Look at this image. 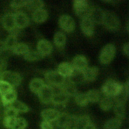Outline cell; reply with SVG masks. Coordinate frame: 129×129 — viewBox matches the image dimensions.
Returning <instances> with one entry per match:
<instances>
[{
	"mask_svg": "<svg viewBox=\"0 0 129 129\" xmlns=\"http://www.w3.org/2000/svg\"><path fill=\"white\" fill-rule=\"evenodd\" d=\"M45 79L52 87H61L66 81V78L57 71H48L44 74Z\"/></svg>",
	"mask_w": 129,
	"mask_h": 129,
	"instance_id": "5b68a950",
	"label": "cell"
},
{
	"mask_svg": "<svg viewBox=\"0 0 129 129\" xmlns=\"http://www.w3.org/2000/svg\"><path fill=\"white\" fill-rule=\"evenodd\" d=\"M2 104V96L0 94V105Z\"/></svg>",
	"mask_w": 129,
	"mask_h": 129,
	"instance_id": "bcb514c9",
	"label": "cell"
},
{
	"mask_svg": "<svg viewBox=\"0 0 129 129\" xmlns=\"http://www.w3.org/2000/svg\"><path fill=\"white\" fill-rule=\"evenodd\" d=\"M60 113V112L57 109L46 108L41 111V116L43 120L54 122L57 120Z\"/></svg>",
	"mask_w": 129,
	"mask_h": 129,
	"instance_id": "5bb4252c",
	"label": "cell"
},
{
	"mask_svg": "<svg viewBox=\"0 0 129 129\" xmlns=\"http://www.w3.org/2000/svg\"><path fill=\"white\" fill-rule=\"evenodd\" d=\"M122 124L121 120L118 118L115 117L108 119L104 124L105 129H118Z\"/></svg>",
	"mask_w": 129,
	"mask_h": 129,
	"instance_id": "4316f807",
	"label": "cell"
},
{
	"mask_svg": "<svg viewBox=\"0 0 129 129\" xmlns=\"http://www.w3.org/2000/svg\"><path fill=\"white\" fill-rule=\"evenodd\" d=\"M18 43L17 35L15 33H11L9 35L5 40L4 41V44L6 50H11Z\"/></svg>",
	"mask_w": 129,
	"mask_h": 129,
	"instance_id": "7402d4cb",
	"label": "cell"
},
{
	"mask_svg": "<svg viewBox=\"0 0 129 129\" xmlns=\"http://www.w3.org/2000/svg\"><path fill=\"white\" fill-rule=\"evenodd\" d=\"M9 105L14 108L18 113H26L29 111V108L27 105L17 99Z\"/></svg>",
	"mask_w": 129,
	"mask_h": 129,
	"instance_id": "1f68e13d",
	"label": "cell"
},
{
	"mask_svg": "<svg viewBox=\"0 0 129 129\" xmlns=\"http://www.w3.org/2000/svg\"><path fill=\"white\" fill-rule=\"evenodd\" d=\"M4 109V116L8 117H18L19 113L12 106L10 105L7 106L5 107Z\"/></svg>",
	"mask_w": 129,
	"mask_h": 129,
	"instance_id": "74e56055",
	"label": "cell"
},
{
	"mask_svg": "<svg viewBox=\"0 0 129 129\" xmlns=\"http://www.w3.org/2000/svg\"><path fill=\"white\" fill-rule=\"evenodd\" d=\"M80 27L82 31L87 36H92L94 32V23L89 17L82 19L80 23Z\"/></svg>",
	"mask_w": 129,
	"mask_h": 129,
	"instance_id": "30bf717a",
	"label": "cell"
},
{
	"mask_svg": "<svg viewBox=\"0 0 129 129\" xmlns=\"http://www.w3.org/2000/svg\"><path fill=\"white\" fill-rule=\"evenodd\" d=\"M99 73L98 68L96 67H88L82 72V76L85 80L88 81H94Z\"/></svg>",
	"mask_w": 129,
	"mask_h": 129,
	"instance_id": "d6986e66",
	"label": "cell"
},
{
	"mask_svg": "<svg viewBox=\"0 0 129 129\" xmlns=\"http://www.w3.org/2000/svg\"><path fill=\"white\" fill-rule=\"evenodd\" d=\"M56 89V91H54L51 103L56 106H63L68 101L70 97L61 90V87H57Z\"/></svg>",
	"mask_w": 129,
	"mask_h": 129,
	"instance_id": "9c48e42d",
	"label": "cell"
},
{
	"mask_svg": "<svg viewBox=\"0 0 129 129\" xmlns=\"http://www.w3.org/2000/svg\"><path fill=\"white\" fill-rule=\"evenodd\" d=\"M1 80L7 82L14 87L20 85L22 82V77L17 72L5 71L2 73Z\"/></svg>",
	"mask_w": 129,
	"mask_h": 129,
	"instance_id": "8992f818",
	"label": "cell"
},
{
	"mask_svg": "<svg viewBox=\"0 0 129 129\" xmlns=\"http://www.w3.org/2000/svg\"><path fill=\"white\" fill-rule=\"evenodd\" d=\"M116 53V48L114 44L109 43L105 45L101 49L99 59L103 64H108L113 59Z\"/></svg>",
	"mask_w": 129,
	"mask_h": 129,
	"instance_id": "3957f363",
	"label": "cell"
},
{
	"mask_svg": "<svg viewBox=\"0 0 129 129\" xmlns=\"http://www.w3.org/2000/svg\"><path fill=\"white\" fill-rule=\"evenodd\" d=\"M37 50L43 56L48 55L52 50V44L47 39H41L37 42Z\"/></svg>",
	"mask_w": 129,
	"mask_h": 129,
	"instance_id": "2e32d148",
	"label": "cell"
},
{
	"mask_svg": "<svg viewBox=\"0 0 129 129\" xmlns=\"http://www.w3.org/2000/svg\"><path fill=\"white\" fill-rule=\"evenodd\" d=\"M92 8L88 1L86 0H76L73 2L74 10L76 15L81 19L89 17Z\"/></svg>",
	"mask_w": 129,
	"mask_h": 129,
	"instance_id": "277c9868",
	"label": "cell"
},
{
	"mask_svg": "<svg viewBox=\"0 0 129 129\" xmlns=\"http://www.w3.org/2000/svg\"><path fill=\"white\" fill-rule=\"evenodd\" d=\"M41 129H54L53 122L43 120L40 123Z\"/></svg>",
	"mask_w": 129,
	"mask_h": 129,
	"instance_id": "60d3db41",
	"label": "cell"
},
{
	"mask_svg": "<svg viewBox=\"0 0 129 129\" xmlns=\"http://www.w3.org/2000/svg\"><path fill=\"white\" fill-rule=\"evenodd\" d=\"M123 85L113 80L106 81L102 85L101 91L105 96L114 98L122 90Z\"/></svg>",
	"mask_w": 129,
	"mask_h": 129,
	"instance_id": "6da1fadb",
	"label": "cell"
},
{
	"mask_svg": "<svg viewBox=\"0 0 129 129\" xmlns=\"http://www.w3.org/2000/svg\"><path fill=\"white\" fill-rule=\"evenodd\" d=\"M27 1H12L10 3V6L13 9H19L23 7H25Z\"/></svg>",
	"mask_w": 129,
	"mask_h": 129,
	"instance_id": "ab89813d",
	"label": "cell"
},
{
	"mask_svg": "<svg viewBox=\"0 0 129 129\" xmlns=\"http://www.w3.org/2000/svg\"><path fill=\"white\" fill-rule=\"evenodd\" d=\"M3 27L8 31L13 32L16 28L13 13H7L4 15L2 18Z\"/></svg>",
	"mask_w": 129,
	"mask_h": 129,
	"instance_id": "4fadbf2b",
	"label": "cell"
},
{
	"mask_svg": "<svg viewBox=\"0 0 129 129\" xmlns=\"http://www.w3.org/2000/svg\"><path fill=\"white\" fill-rule=\"evenodd\" d=\"M122 50L125 54H126L127 56L128 55V43L126 42L125 44H124L123 47H122Z\"/></svg>",
	"mask_w": 129,
	"mask_h": 129,
	"instance_id": "7bdbcfd3",
	"label": "cell"
},
{
	"mask_svg": "<svg viewBox=\"0 0 129 129\" xmlns=\"http://www.w3.org/2000/svg\"><path fill=\"white\" fill-rule=\"evenodd\" d=\"M114 101L112 98L105 96L101 98L99 101V107L103 111L109 110L113 106Z\"/></svg>",
	"mask_w": 129,
	"mask_h": 129,
	"instance_id": "d4e9b609",
	"label": "cell"
},
{
	"mask_svg": "<svg viewBox=\"0 0 129 129\" xmlns=\"http://www.w3.org/2000/svg\"><path fill=\"white\" fill-rule=\"evenodd\" d=\"M54 94L53 89L49 85L44 84L37 93L40 101L43 104H48L51 103Z\"/></svg>",
	"mask_w": 129,
	"mask_h": 129,
	"instance_id": "52a82bcc",
	"label": "cell"
},
{
	"mask_svg": "<svg viewBox=\"0 0 129 129\" xmlns=\"http://www.w3.org/2000/svg\"><path fill=\"white\" fill-rule=\"evenodd\" d=\"M29 50V47L27 44L22 42H18L12 51L17 55H25Z\"/></svg>",
	"mask_w": 129,
	"mask_h": 129,
	"instance_id": "83f0119b",
	"label": "cell"
},
{
	"mask_svg": "<svg viewBox=\"0 0 129 129\" xmlns=\"http://www.w3.org/2000/svg\"><path fill=\"white\" fill-rule=\"evenodd\" d=\"M90 117L87 115H84L79 117L77 116V129H83L89 123L91 122Z\"/></svg>",
	"mask_w": 129,
	"mask_h": 129,
	"instance_id": "836d02e7",
	"label": "cell"
},
{
	"mask_svg": "<svg viewBox=\"0 0 129 129\" xmlns=\"http://www.w3.org/2000/svg\"><path fill=\"white\" fill-rule=\"evenodd\" d=\"M66 36L63 32L61 31H57L55 33L53 36L54 43L58 47H61L63 46L66 42Z\"/></svg>",
	"mask_w": 129,
	"mask_h": 129,
	"instance_id": "f546056e",
	"label": "cell"
},
{
	"mask_svg": "<svg viewBox=\"0 0 129 129\" xmlns=\"http://www.w3.org/2000/svg\"><path fill=\"white\" fill-rule=\"evenodd\" d=\"M7 62L6 59L4 57L0 56V71L2 72L5 71L6 68H7Z\"/></svg>",
	"mask_w": 129,
	"mask_h": 129,
	"instance_id": "b9f144b4",
	"label": "cell"
},
{
	"mask_svg": "<svg viewBox=\"0 0 129 129\" xmlns=\"http://www.w3.org/2000/svg\"><path fill=\"white\" fill-rule=\"evenodd\" d=\"M74 97L76 103L80 106H85L89 102L86 93H78Z\"/></svg>",
	"mask_w": 129,
	"mask_h": 129,
	"instance_id": "d6a6232c",
	"label": "cell"
},
{
	"mask_svg": "<svg viewBox=\"0 0 129 129\" xmlns=\"http://www.w3.org/2000/svg\"><path fill=\"white\" fill-rule=\"evenodd\" d=\"M83 129H96V126L92 122H90L88 124H87L84 128Z\"/></svg>",
	"mask_w": 129,
	"mask_h": 129,
	"instance_id": "ee69618b",
	"label": "cell"
},
{
	"mask_svg": "<svg viewBox=\"0 0 129 129\" xmlns=\"http://www.w3.org/2000/svg\"><path fill=\"white\" fill-rule=\"evenodd\" d=\"M42 54L39 53L37 50H29L25 55L24 58L28 61H38L44 57Z\"/></svg>",
	"mask_w": 129,
	"mask_h": 129,
	"instance_id": "f1b7e54d",
	"label": "cell"
},
{
	"mask_svg": "<svg viewBox=\"0 0 129 129\" xmlns=\"http://www.w3.org/2000/svg\"><path fill=\"white\" fill-rule=\"evenodd\" d=\"M77 116L70 115L63 129H77Z\"/></svg>",
	"mask_w": 129,
	"mask_h": 129,
	"instance_id": "d590c367",
	"label": "cell"
},
{
	"mask_svg": "<svg viewBox=\"0 0 129 129\" xmlns=\"http://www.w3.org/2000/svg\"><path fill=\"white\" fill-rule=\"evenodd\" d=\"M45 4L43 1L40 0H32L27 1L26 5L25 7L27 8L28 9L33 12L41 8H43Z\"/></svg>",
	"mask_w": 129,
	"mask_h": 129,
	"instance_id": "4dcf8cb0",
	"label": "cell"
},
{
	"mask_svg": "<svg viewBox=\"0 0 129 129\" xmlns=\"http://www.w3.org/2000/svg\"><path fill=\"white\" fill-rule=\"evenodd\" d=\"M86 94L89 102H97L99 101L101 98V93L97 89L90 90Z\"/></svg>",
	"mask_w": 129,
	"mask_h": 129,
	"instance_id": "484cf974",
	"label": "cell"
},
{
	"mask_svg": "<svg viewBox=\"0 0 129 129\" xmlns=\"http://www.w3.org/2000/svg\"><path fill=\"white\" fill-rule=\"evenodd\" d=\"M17 93L15 89L2 96V104L5 107L10 105L17 100Z\"/></svg>",
	"mask_w": 129,
	"mask_h": 129,
	"instance_id": "44dd1931",
	"label": "cell"
},
{
	"mask_svg": "<svg viewBox=\"0 0 129 129\" xmlns=\"http://www.w3.org/2000/svg\"><path fill=\"white\" fill-rule=\"evenodd\" d=\"M61 90L68 96H75L78 92L75 82L71 79H66L65 82L61 86Z\"/></svg>",
	"mask_w": 129,
	"mask_h": 129,
	"instance_id": "e0dca14e",
	"label": "cell"
},
{
	"mask_svg": "<svg viewBox=\"0 0 129 129\" xmlns=\"http://www.w3.org/2000/svg\"><path fill=\"white\" fill-rule=\"evenodd\" d=\"M60 28L66 32H71L75 28V22L74 19L70 15L63 14L61 15L58 20Z\"/></svg>",
	"mask_w": 129,
	"mask_h": 129,
	"instance_id": "ba28073f",
	"label": "cell"
},
{
	"mask_svg": "<svg viewBox=\"0 0 129 129\" xmlns=\"http://www.w3.org/2000/svg\"><path fill=\"white\" fill-rule=\"evenodd\" d=\"M27 126L26 120L22 117H17L11 129H25Z\"/></svg>",
	"mask_w": 129,
	"mask_h": 129,
	"instance_id": "e575fe53",
	"label": "cell"
},
{
	"mask_svg": "<svg viewBox=\"0 0 129 129\" xmlns=\"http://www.w3.org/2000/svg\"><path fill=\"white\" fill-rule=\"evenodd\" d=\"M105 14V11L100 8L92 7L90 10L89 17L95 23L102 24Z\"/></svg>",
	"mask_w": 129,
	"mask_h": 129,
	"instance_id": "9a60e30c",
	"label": "cell"
},
{
	"mask_svg": "<svg viewBox=\"0 0 129 129\" xmlns=\"http://www.w3.org/2000/svg\"><path fill=\"white\" fill-rule=\"evenodd\" d=\"M44 84V82L42 79L38 78H35L30 81L29 83V88L32 92L37 94Z\"/></svg>",
	"mask_w": 129,
	"mask_h": 129,
	"instance_id": "603a6c76",
	"label": "cell"
},
{
	"mask_svg": "<svg viewBox=\"0 0 129 129\" xmlns=\"http://www.w3.org/2000/svg\"><path fill=\"white\" fill-rule=\"evenodd\" d=\"M5 50H6V49L5 48L4 41L0 40V56L3 53V52L5 51Z\"/></svg>",
	"mask_w": 129,
	"mask_h": 129,
	"instance_id": "f6af8a7d",
	"label": "cell"
},
{
	"mask_svg": "<svg viewBox=\"0 0 129 129\" xmlns=\"http://www.w3.org/2000/svg\"><path fill=\"white\" fill-rule=\"evenodd\" d=\"M32 19L36 23H41L45 22L48 17V12L44 8L38 9L32 13Z\"/></svg>",
	"mask_w": 129,
	"mask_h": 129,
	"instance_id": "ffe728a7",
	"label": "cell"
},
{
	"mask_svg": "<svg viewBox=\"0 0 129 129\" xmlns=\"http://www.w3.org/2000/svg\"><path fill=\"white\" fill-rule=\"evenodd\" d=\"M57 71L64 78H70L74 73L75 69L72 63L65 61L59 64Z\"/></svg>",
	"mask_w": 129,
	"mask_h": 129,
	"instance_id": "ac0fdd59",
	"label": "cell"
},
{
	"mask_svg": "<svg viewBox=\"0 0 129 129\" xmlns=\"http://www.w3.org/2000/svg\"><path fill=\"white\" fill-rule=\"evenodd\" d=\"M72 64L75 71L82 73L88 67V60L83 55H77L72 60Z\"/></svg>",
	"mask_w": 129,
	"mask_h": 129,
	"instance_id": "8fae6325",
	"label": "cell"
},
{
	"mask_svg": "<svg viewBox=\"0 0 129 129\" xmlns=\"http://www.w3.org/2000/svg\"><path fill=\"white\" fill-rule=\"evenodd\" d=\"M15 25L17 28L22 29L27 26L29 23V18L24 12L18 11L14 13Z\"/></svg>",
	"mask_w": 129,
	"mask_h": 129,
	"instance_id": "7c38bea8",
	"label": "cell"
},
{
	"mask_svg": "<svg viewBox=\"0 0 129 129\" xmlns=\"http://www.w3.org/2000/svg\"><path fill=\"white\" fill-rule=\"evenodd\" d=\"M113 110L117 118L120 119L125 117L126 114V109L124 103L115 102L113 105Z\"/></svg>",
	"mask_w": 129,
	"mask_h": 129,
	"instance_id": "cb8c5ba5",
	"label": "cell"
},
{
	"mask_svg": "<svg viewBox=\"0 0 129 129\" xmlns=\"http://www.w3.org/2000/svg\"><path fill=\"white\" fill-rule=\"evenodd\" d=\"M17 117L4 116L3 121L4 126L8 129H11L15 123Z\"/></svg>",
	"mask_w": 129,
	"mask_h": 129,
	"instance_id": "f35d334b",
	"label": "cell"
},
{
	"mask_svg": "<svg viewBox=\"0 0 129 129\" xmlns=\"http://www.w3.org/2000/svg\"><path fill=\"white\" fill-rule=\"evenodd\" d=\"M13 89H14V87L7 82L0 80V94L1 96L10 92Z\"/></svg>",
	"mask_w": 129,
	"mask_h": 129,
	"instance_id": "8d00e7d4",
	"label": "cell"
},
{
	"mask_svg": "<svg viewBox=\"0 0 129 129\" xmlns=\"http://www.w3.org/2000/svg\"><path fill=\"white\" fill-rule=\"evenodd\" d=\"M2 72L1 71H0V80H1V75H2Z\"/></svg>",
	"mask_w": 129,
	"mask_h": 129,
	"instance_id": "7dc6e473",
	"label": "cell"
},
{
	"mask_svg": "<svg viewBox=\"0 0 129 129\" xmlns=\"http://www.w3.org/2000/svg\"><path fill=\"white\" fill-rule=\"evenodd\" d=\"M102 24L110 31L117 30L120 27V20L114 12L109 11H105V14Z\"/></svg>",
	"mask_w": 129,
	"mask_h": 129,
	"instance_id": "7a4b0ae2",
	"label": "cell"
}]
</instances>
